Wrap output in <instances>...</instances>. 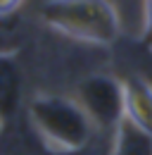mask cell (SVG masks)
I'll list each match as a JSON object with an SVG mask.
<instances>
[{"label":"cell","mask_w":152,"mask_h":155,"mask_svg":"<svg viewBox=\"0 0 152 155\" xmlns=\"http://www.w3.org/2000/svg\"><path fill=\"white\" fill-rule=\"evenodd\" d=\"M29 119L40 141L57 155L76 153L93 143L95 124L74 98L38 96L29 105Z\"/></svg>","instance_id":"1"},{"label":"cell","mask_w":152,"mask_h":155,"mask_svg":"<svg viewBox=\"0 0 152 155\" xmlns=\"http://www.w3.org/2000/svg\"><path fill=\"white\" fill-rule=\"evenodd\" d=\"M43 21L74 41L109 45L119 36V15L112 0H45Z\"/></svg>","instance_id":"2"},{"label":"cell","mask_w":152,"mask_h":155,"mask_svg":"<svg viewBox=\"0 0 152 155\" xmlns=\"http://www.w3.org/2000/svg\"><path fill=\"white\" fill-rule=\"evenodd\" d=\"M76 103L83 107L95 129H116L126 117V91L124 84L107 74H93L83 79L76 91Z\"/></svg>","instance_id":"3"},{"label":"cell","mask_w":152,"mask_h":155,"mask_svg":"<svg viewBox=\"0 0 152 155\" xmlns=\"http://www.w3.org/2000/svg\"><path fill=\"white\" fill-rule=\"evenodd\" d=\"M24 96V72L14 53L0 55V127L10 124L19 112Z\"/></svg>","instance_id":"4"},{"label":"cell","mask_w":152,"mask_h":155,"mask_svg":"<svg viewBox=\"0 0 152 155\" xmlns=\"http://www.w3.org/2000/svg\"><path fill=\"white\" fill-rule=\"evenodd\" d=\"M126 91V117L152 134V88L145 77H133L124 81Z\"/></svg>","instance_id":"5"},{"label":"cell","mask_w":152,"mask_h":155,"mask_svg":"<svg viewBox=\"0 0 152 155\" xmlns=\"http://www.w3.org/2000/svg\"><path fill=\"white\" fill-rule=\"evenodd\" d=\"M109 155H152V134L124 117L114 129Z\"/></svg>","instance_id":"6"},{"label":"cell","mask_w":152,"mask_h":155,"mask_svg":"<svg viewBox=\"0 0 152 155\" xmlns=\"http://www.w3.org/2000/svg\"><path fill=\"white\" fill-rule=\"evenodd\" d=\"M21 41V19L17 15L0 17V55L14 53Z\"/></svg>","instance_id":"7"},{"label":"cell","mask_w":152,"mask_h":155,"mask_svg":"<svg viewBox=\"0 0 152 155\" xmlns=\"http://www.w3.org/2000/svg\"><path fill=\"white\" fill-rule=\"evenodd\" d=\"M145 48L152 50V0H147V10H145V34H143Z\"/></svg>","instance_id":"8"},{"label":"cell","mask_w":152,"mask_h":155,"mask_svg":"<svg viewBox=\"0 0 152 155\" xmlns=\"http://www.w3.org/2000/svg\"><path fill=\"white\" fill-rule=\"evenodd\" d=\"M24 0H0V17H7V15H17L19 7H21Z\"/></svg>","instance_id":"9"},{"label":"cell","mask_w":152,"mask_h":155,"mask_svg":"<svg viewBox=\"0 0 152 155\" xmlns=\"http://www.w3.org/2000/svg\"><path fill=\"white\" fill-rule=\"evenodd\" d=\"M67 155H100V153H97V150H93V143H90V146H86V148L76 150V153H67Z\"/></svg>","instance_id":"10"},{"label":"cell","mask_w":152,"mask_h":155,"mask_svg":"<svg viewBox=\"0 0 152 155\" xmlns=\"http://www.w3.org/2000/svg\"><path fill=\"white\" fill-rule=\"evenodd\" d=\"M0 155H17V153H12V150H0Z\"/></svg>","instance_id":"11"}]
</instances>
